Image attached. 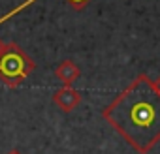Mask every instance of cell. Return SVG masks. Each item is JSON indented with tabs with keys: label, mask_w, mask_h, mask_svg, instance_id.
I'll return each instance as SVG.
<instances>
[{
	"label": "cell",
	"mask_w": 160,
	"mask_h": 154,
	"mask_svg": "<svg viewBox=\"0 0 160 154\" xmlns=\"http://www.w3.org/2000/svg\"><path fill=\"white\" fill-rule=\"evenodd\" d=\"M102 118L139 154L160 143V90L147 73L136 79L102 109Z\"/></svg>",
	"instance_id": "6da1fadb"
},
{
	"label": "cell",
	"mask_w": 160,
	"mask_h": 154,
	"mask_svg": "<svg viewBox=\"0 0 160 154\" xmlns=\"http://www.w3.org/2000/svg\"><path fill=\"white\" fill-rule=\"evenodd\" d=\"M34 60L15 43L10 41L0 53V81L10 89H17L34 71Z\"/></svg>",
	"instance_id": "7a4b0ae2"
},
{
	"label": "cell",
	"mask_w": 160,
	"mask_h": 154,
	"mask_svg": "<svg viewBox=\"0 0 160 154\" xmlns=\"http://www.w3.org/2000/svg\"><path fill=\"white\" fill-rule=\"evenodd\" d=\"M81 102H83L81 92L75 90V89H72V87H62V89H58V90L53 94V103H55L60 111H64V113L73 111Z\"/></svg>",
	"instance_id": "3957f363"
},
{
	"label": "cell",
	"mask_w": 160,
	"mask_h": 154,
	"mask_svg": "<svg viewBox=\"0 0 160 154\" xmlns=\"http://www.w3.org/2000/svg\"><path fill=\"white\" fill-rule=\"evenodd\" d=\"M79 75H81V70H79V66L70 58L62 60L55 68V77L64 87H72V83H75V79H79Z\"/></svg>",
	"instance_id": "277c9868"
},
{
	"label": "cell",
	"mask_w": 160,
	"mask_h": 154,
	"mask_svg": "<svg viewBox=\"0 0 160 154\" xmlns=\"http://www.w3.org/2000/svg\"><path fill=\"white\" fill-rule=\"evenodd\" d=\"M68 2L73 6V10H83L89 4V0H68Z\"/></svg>",
	"instance_id": "5b68a950"
},
{
	"label": "cell",
	"mask_w": 160,
	"mask_h": 154,
	"mask_svg": "<svg viewBox=\"0 0 160 154\" xmlns=\"http://www.w3.org/2000/svg\"><path fill=\"white\" fill-rule=\"evenodd\" d=\"M6 154H21V152H19L17 148H12V150H10V152H6Z\"/></svg>",
	"instance_id": "8992f818"
},
{
	"label": "cell",
	"mask_w": 160,
	"mask_h": 154,
	"mask_svg": "<svg viewBox=\"0 0 160 154\" xmlns=\"http://www.w3.org/2000/svg\"><path fill=\"white\" fill-rule=\"evenodd\" d=\"M154 85H156V89H158V90H160V75H158V79H156V81H154Z\"/></svg>",
	"instance_id": "52a82bcc"
},
{
	"label": "cell",
	"mask_w": 160,
	"mask_h": 154,
	"mask_svg": "<svg viewBox=\"0 0 160 154\" xmlns=\"http://www.w3.org/2000/svg\"><path fill=\"white\" fill-rule=\"evenodd\" d=\"M4 45H6V43H4L2 40H0V53H2V51H4Z\"/></svg>",
	"instance_id": "ba28073f"
}]
</instances>
